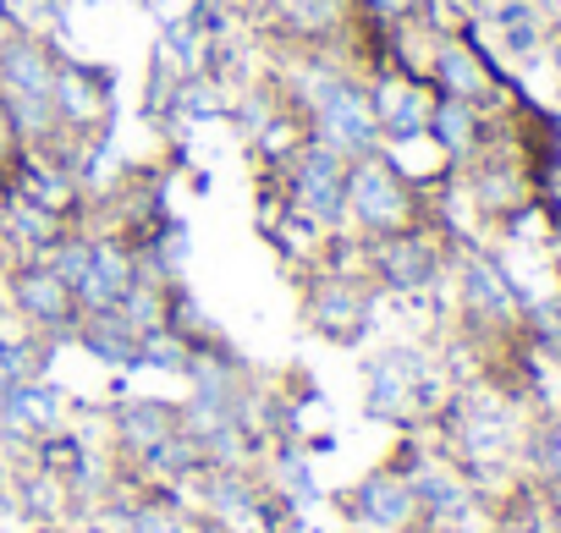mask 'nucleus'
<instances>
[{"mask_svg": "<svg viewBox=\"0 0 561 533\" xmlns=\"http://www.w3.org/2000/svg\"><path fill=\"white\" fill-rule=\"evenodd\" d=\"M176 429H182V402H165V396H116V402H105V445H111L122 473H133Z\"/></svg>", "mask_w": 561, "mask_h": 533, "instance_id": "nucleus-11", "label": "nucleus"}, {"mask_svg": "<svg viewBox=\"0 0 561 533\" xmlns=\"http://www.w3.org/2000/svg\"><path fill=\"white\" fill-rule=\"evenodd\" d=\"M375 303H380V287L364 276V264L353 258H336V253H320L314 264H304V287H298V314L304 325L331 341V347H358L375 325Z\"/></svg>", "mask_w": 561, "mask_h": 533, "instance_id": "nucleus-2", "label": "nucleus"}, {"mask_svg": "<svg viewBox=\"0 0 561 533\" xmlns=\"http://www.w3.org/2000/svg\"><path fill=\"white\" fill-rule=\"evenodd\" d=\"M424 143H430L446 165H468V160L490 143V116H484V105L435 94V100H430V116H424Z\"/></svg>", "mask_w": 561, "mask_h": 533, "instance_id": "nucleus-16", "label": "nucleus"}, {"mask_svg": "<svg viewBox=\"0 0 561 533\" xmlns=\"http://www.w3.org/2000/svg\"><path fill=\"white\" fill-rule=\"evenodd\" d=\"M430 209L435 204H430L424 182H413L391 149L347 160V231L353 236H386V231L424 225V220H435Z\"/></svg>", "mask_w": 561, "mask_h": 533, "instance_id": "nucleus-4", "label": "nucleus"}, {"mask_svg": "<svg viewBox=\"0 0 561 533\" xmlns=\"http://www.w3.org/2000/svg\"><path fill=\"white\" fill-rule=\"evenodd\" d=\"M56 56L61 50L23 23L0 28V105L34 154L56 143Z\"/></svg>", "mask_w": 561, "mask_h": 533, "instance_id": "nucleus-1", "label": "nucleus"}, {"mask_svg": "<svg viewBox=\"0 0 561 533\" xmlns=\"http://www.w3.org/2000/svg\"><path fill=\"white\" fill-rule=\"evenodd\" d=\"M111 127H116V83H111V72L94 67V61L56 56V143L94 138V132H111Z\"/></svg>", "mask_w": 561, "mask_h": 533, "instance_id": "nucleus-9", "label": "nucleus"}, {"mask_svg": "<svg viewBox=\"0 0 561 533\" xmlns=\"http://www.w3.org/2000/svg\"><path fill=\"white\" fill-rule=\"evenodd\" d=\"M484 23L495 28L501 50L517 61H539L550 45V12L539 0H484Z\"/></svg>", "mask_w": 561, "mask_h": 533, "instance_id": "nucleus-18", "label": "nucleus"}, {"mask_svg": "<svg viewBox=\"0 0 561 533\" xmlns=\"http://www.w3.org/2000/svg\"><path fill=\"white\" fill-rule=\"evenodd\" d=\"M457 309H462V325L473 336H506L523 325V292L512 287V276L490 253H462L457 258Z\"/></svg>", "mask_w": 561, "mask_h": 533, "instance_id": "nucleus-10", "label": "nucleus"}, {"mask_svg": "<svg viewBox=\"0 0 561 533\" xmlns=\"http://www.w3.org/2000/svg\"><path fill=\"white\" fill-rule=\"evenodd\" d=\"M369 89V105H375V127H380V149H408V143H424V116H430V83L413 78V72H369L364 78Z\"/></svg>", "mask_w": 561, "mask_h": 533, "instance_id": "nucleus-13", "label": "nucleus"}, {"mask_svg": "<svg viewBox=\"0 0 561 533\" xmlns=\"http://www.w3.org/2000/svg\"><path fill=\"white\" fill-rule=\"evenodd\" d=\"M342 517H347L353 533H413L419 528V506H413L408 473H397V467L364 473L342 495Z\"/></svg>", "mask_w": 561, "mask_h": 533, "instance_id": "nucleus-12", "label": "nucleus"}, {"mask_svg": "<svg viewBox=\"0 0 561 533\" xmlns=\"http://www.w3.org/2000/svg\"><path fill=\"white\" fill-rule=\"evenodd\" d=\"M138 331L127 325V314L122 309H83L78 314V325H72V347H83L94 363H105V369H138Z\"/></svg>", "mask_w": 561, "mask_h": 533, "instance_id": "nucleus-17", "label": "nucleus"}, {"mask_svg": "<svg viewBox=\"0 0 561 533\" xmlns=\"http://www.w3.org/2000/svg\"><path fill=\"white\" fill-rule=\"evenodd\" d=\"M133 281H138L133 242H127L122 231H100V225H89V264H83V281L72 287L78 314H83V309H116V303L127 298Z\"/></svg>", "mask_w": 561, "mask_h": 533, "instance_id": "nucleus-15", "label": "nucleus"}, {"mask_svg": "<svg viewBox=\"0 0 561 533\" xmlns=\"http://www.w3.org/2000/svg\"><path fill=\"white\" fill-rule=\"evenodd\" d=\"M304 127H309V143L342 154V160H364L380 149V127H375V105H369V89L358 72H342L309 111H304Z\"/></svg>", "mask_w": 561, "mask_h": 533, "instance_id": "nucleus-8", "label": "nucleus"}, {"mask_svg": "<svg viewBox=\"0 0 561 533\" xmlns=\"http://www.w3.org/2000/svg\"><path fill=\"white\" fill-rule=\"evenodd\" d=\"M94 533H111V528H100V522H94Z\"/></svg>", "mask_w": 561, "mask_h": 533, "instance_id": "nucleus-21", "label": "nucleus"}, {"mask_svg": "<svg viewBox=\"0 0 561 533\" xmlns=\"http://www.w3.org/2000/svg\"><path fill=\"white\" fill-rule=\"evenodd\" d=\"M495 61H490V50L479 45V34L473 28H462V34H435V50H430V67H424V83H430V94H451V100H473V105H484L490 100V89H495Z\"/></svg>", "mask_w": 561, "mask_h": 533, "instance_id": "nucleus-14", "label": "nucleus"}, {"mask_svg": "<svg viewBox=\"0 0 561 533\" xmlns=\"http://www.w3.org/2000/svg\"><path fill=\"white\" fill-rule=\"evenodd\" d=\"M149 7H165V0H149Z\"/></svg>", "mask_w": 561, "mask_h": 533, "instance_id": "nucleus-22", "label": "nucleus"}, {"mask_svg": "<svg viewBox=\"0 0 561 533\" xmlns=\"http://www.w3.org/2000/svg\"><path fill=\"white\" fill-rule=\"evenodd\" d=\"M0 298H7V314H18L34 336L72 341L78 298H72V287L50 270L45 258H12L7 270H0Z\"/></svg>", "mask_w": 561, "mask_h": 533, "instance_id": "nucleus-7", "label": "nucleus"}, {"mask_svg": "<svg viewBox=\"0 0 561 533\" xmlns=\"http://www.w3.org/2000/svg\"><path fill=\"white\" fill-rule=\"evenodd\" d=\"M23 138H18V127H12V116H7V105H0V187H7L12 176H18V165H23Z\"/></svg>", "mask_w": 561, "mask_h": 533, "instance_id": "nucleus-19", "label": "nucleus"}, {"mask_svg": "<svg viewBox=\"0 0 561 533\" xmlns=\"http://www.w3.org/2000/svg\"><path fill=\"white\" fill-rule=\"evenodd\" d=\"M446 374L424 347H380L364 358V413L375 424L419 429L446 407Z\"/></svg>", "mask_w": 561, "mask_h": 533, "instance_id": "nucleus-3", "label": "nucleus"}, {"mask_svg": "<svg viewBox=\"0 0 561 533\" xmlns=\"http://www.w3.org/2000/svg\"><path fill=\"white\" fill-rule=\"evenodd\" d=\"M358 264L364 276L380 287V298H424L446 281L451 253L446 236L435 231V220L408 225V231H386V236H358Z\"/></svg>", "mask_w": 561, "mask_h": 533, "instance_id": "nucleus-5", "label": "nucleus"}, {"mask_svg": "<svg viewBox=\"0 0 561 533\" xmlns=\"http://www.w3.org/2000/svg\"><path fill=\"white\" fill-rule=\"evenodd\" d=\"M270 176H275V187H280V198H287L293 215H304L325 236L347 231V160L342 154L304 138Z\"/></svg>", "mask_w": 561, "mask_h": 533, "instance_id": "nucleus-6", "label": "nucleus"}, {"mask_svg": "<svg viewBox=\"0 0 561 533\" xmlns=\"http://www.w3.org/2000/svg\"><path fill=\"white\" fill-rule=\"evenodd\" d=\"M545 56H550V67H556V78H561V28H550V45H545Z\"/></svg>", "mask_w": 561, "mask_h": 533, "instance_id": "nucleus-20", "label": "nucleus"}]
</instances>
